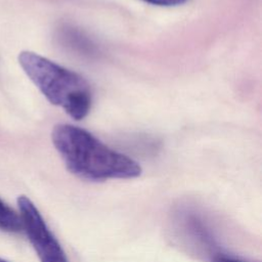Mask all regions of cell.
<instances>
[{
	"mask_svg": "<svg viewBox=\"0 0 262 262\" xmlns=\"http://www.w3.org/2000/svg\"><path fill=\"white\" fill-rule=\"evenodd\" d=\"M0 230L10 233H16L23 230L19 215L2 199H0Z\"/></svg>",
	"mask_w": 262,
	"mask_h": 262,
	"instance_id": "obj_4",
	"label": "cell"
},
{
	"mask_svg": "<svg viewBox=\"0 0 262 262\" xmlns=\"http://www.w3.org/2000/svg\"><path fill=\"white\" fill-rule=\"evenodd\" d=\"M147 3L158 6H177L185 3L187 0H143Z\"/></svg>",
	"mask_w": 262,
	"mask_h": 262,
	"instance_id": "obj_5",
	"label": "cell"
},
{
	"mask_svg": "<svg viewBox=\"0 0 262 262\" xmlns=\"http://www.w3.org/2000/svg\"><path fill=\"white\" fill-rule=\"evenodd\" d=\"M18 62L50 103L61 107L77 121L87 117L91 110L92 91L81 75L32 51H21Z\"/></svg>",
	"mask_w": 262,
	"mask_h": 262,
	"instance_id": "obj_2",
	"label": "cell"
},
{
	"mask_svg": "<svg viewBox=\"0 0 262 262\" xmlns=\"http://www.w3.org/2000/svg\"><path fill=\"white\" fill-rule=\"evenodd\" d=\"M19 217L40 262H69L59 242L47 226L35 204L26 195L17 199Z\"/></svg>",
	"mask_w": 262,
	"mask_h": 262,
	"instance_id": "obj_3",
	"label": "cell"
},
{
	"mask_svg": "<svg viewBox=\"0 0 262 262\" xmlns=\"http://www.w3.org/2000/svg\"><path fill=\"white\" fill-rule=\"evenodd\" d=\"M0 262H8V261H6V260H4V259L0 258Z\"/></svg>",
	"mask_w": 262,
	"mask_h": 262,
	"instance_id": "obj_7",
	"label": "cell"
},
{
	"mask_svg": "<svg viewBox=\"0 0 262 262\" xmlns=\"http://www.w3.org/2000/svg\"><path fill=\"white\" fill-rule=\"evenodd\" d=\"M51 139L67 169L79 178L105 181L131 179L141 174L136 161L108 147L83 128L57 124L52 129Z\"/></svg>",
	"mask_w": 262,
	"mask_h": 262,
	"instance_id": "obj_1",
	"label": "cell"
},
{
	"mask_svg": "<svg viewBox=\"0 0 262 262\" xmlns=\"http://www.w3.org/2000/svg\"><path fill=\"white\" fill-rule=\"evenodd\" d=\"M213 262H244V261H241L238 259L228 257V256H224V255L220 254V255H217V256L214 257Z\"/></svg>",
	"mask_w": 262,
	"mask_h": 262,
	"instance_id": "obj_6",
	"label": "cell"
}]
</instances>
